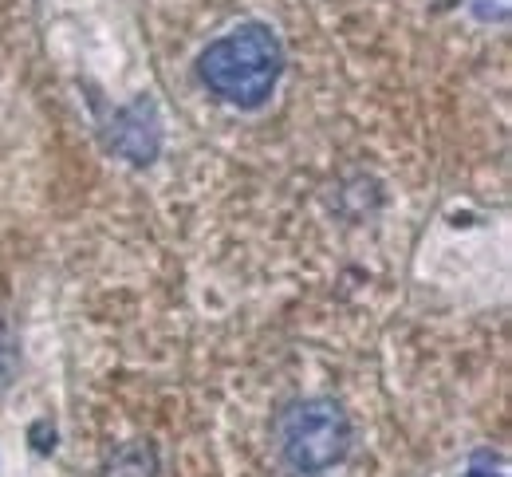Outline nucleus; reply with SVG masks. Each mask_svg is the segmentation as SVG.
Segmentation results:
<instances>
[{
  "mask_svg": "<svg viewBox=\"0 0 512 477\" xmlns=\"http://www.w3.org/2000/svg\"><path fill=\"white\" fill-rule=\"evenodd\" d=\"M32 442H36L40 454H52V450H56V430H52L48 422H36V426H32Z\"/></svg>",
  "mask_w": 512,
  "mask_h": 477,
  "instance_id": "39448f33",
  "label": "nucleus"
},
{
  "mask_svg": "<svg viewBox=\"0 0 512 477\" xmlns=\"http://www.w3.org/2000/svg\"><path fill=\"white\" fill-rule=\"evenodd\" d=\"M280 454L300 474H323L351 450V422L335 399H300L276 422Z\"/></svg>",
  "mask_w": 512,
  "mask_h": 477,
  "instance_id": "f03ea898",
  "label": "nucleus"
},
{
  "mask_svg": "<svg viewBox=\"0 0 512 477\" xmlns=\"http://www.w3.org/2000/svg\"><path fill=\"white\" fill-rule=\"evenodd\" d=\"M158 474V450L150 442H127L119 446L107 466H103V477H154Z\"/></svg>",
  "mask_w": 512,
  "mask_h": 477,
  "instance_id": "20e7f679",
  "label": "nucleus"
},
{
  "mask_svg": "<svg viewBox=\"0 0 512 477\" xmlns=\"http://www.w3.org/2000/svg\"><path fill=\"white\" fill-rule=\"evenodd\" d=\"M201 83L241 107V111H256L268 103L272 87L280 83V71H284V48L280 40L272 36V28L264 24H245L229 36H221L217 44H209L201 52Z\"/></svg>",
  "mask_w": 512,
  "mask_h": 477,
  "instance_id": "f257e3e1",
  "label": "nucleus"
},
{
  "mask_svg": "<svg viewBox=\"0 0 512 477\" xmlns=\"http://www.w3.org/2000/svg\"><path fill=\"white\" fill-rule=\"evenodd\" d=\"M111 146H115L123 158L138 162V166H146V162H154V158H158L162 127H158V111H154V103H150V99H134L130 107L115 111Z\"/></svg>",
  "mask_w": 512,
  "mask_h": 477,
  "instance_id": "7ed1b4c3",
  "label": "nucleus"
}]
</instances>
